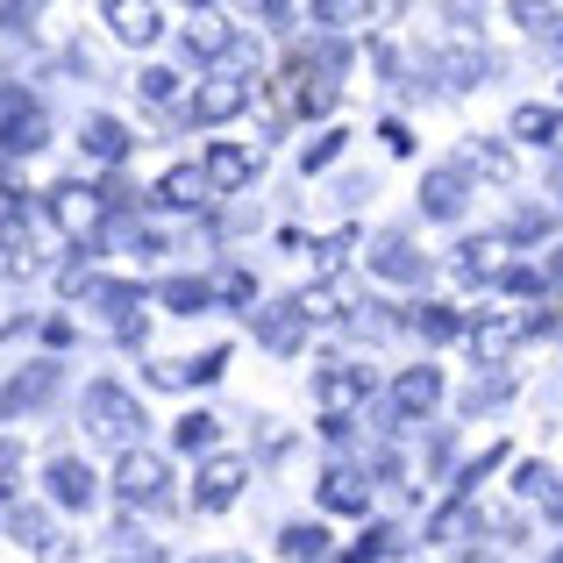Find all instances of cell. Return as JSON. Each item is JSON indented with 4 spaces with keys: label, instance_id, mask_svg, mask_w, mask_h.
I'll use <instances>...</instances> for the list:
<instances>
[{
    "label": "cell",
    "instance_id": "6da1fadb",
    "mask_svg": "<svg viewBox=\"0 0 563 563\" xmlns=\"http://www.w3.org/2000/svg\"><path fill=\"white\" fill-rule=\"evenodd\" d=\"M79 407H86V435H93V442H114L122 456H129V450H143V428H151V421H143V399L129 393V385L93 378Z\"/></svg>",
    "mask_w": 563,
    "mask_h": 563
},
{
    "label": "cell",
    "instance_id": "7a4b0ae2",
    "mask_svg": "<svg viewBox=\"0 0 563 563\" xmlns=\"http://www.w3.org/2000/svg\"><path fill=\"white\" fill-rule=\"evenodd\" d=\"M114 499H122V507H165L172 499V464L157 450H129L122 464H114Z\"/></svg>",
    "mask_w": 563,
    "mask_h": 563
},
{
    "label": "cell",
    "instance_id": "3957f363",
    "mask_svg": "<svg viewBox=\"0 0 563 563\" xmlns=\"http://www.w3.org/2000/svg\"><path fill=\"white\" fill-rule=\"evenodd\" d=\"M364 393H372V372H357V364H329V372L314 378V413H321V428H350V413L364 407Z\"/></svg>",
    "mask_w": 563,
    "mask_h": 563
},
{
    "label": "cell",
    "instance_id": "277c9868",
    "mask_svg": "<svg viewBox=\"0 0 563 563\" xmlns=\"http://www.w3.org/2000/svg\"><path fill=\"white\" fill-rule=\"evenodd\" d=\"M528 335H536V314H478L464 343H471V357H478L485 372H499V364H507Z\"/></svg>",
    "mask_w": 563,
    "mask_h": 563
},
{
    "label": "cell",
    "instance_id": "5b68a950",
    "mask_svg": "<svg viewBox=\"0 0 563 563\" xmlns=\"http://www.w3.org/2000/svg\"><path fill=\"white\" fill-rule=\"evenodd\" d=\"M179 51L200 57V65H229V57L243 51V36H235V22L221 8H192L186 29H179Z\"/></svg>",
    "mask_w": 563,
    "mask_h": 563
},
{
    "label": "cell",
    "instance_id": "8992f818",
    "mask_svg": "<svg viewBox=\"0 0 563 563\" xmlns=\"http://www.w3.org/2000/svg\"><path fill=\"white\" fill-rule=\"evenodd\" d=\"M250 485V456H229V450H214L200 471H192V507L200 514H221V507H235V493Z\"/></svg>",
    "mask_w": 563,
    "mask_h": 563
},
{
    "label": "cell",
    "instance_id": "52a82bcc",
    "mask_svg": "<svg viewBox=\"0 0 563 563\" xmlns=\"http://www.w3.org/2000/svg\"><path fill=\"white\" fill-rule=\"evenodd\" d=\"M51 221H57L65 235H79V243H93L100 221H108V200H100L93 186L71 179V186H57V192H51Z\"/></svg>",
    "mask_w": 563,
    "mask_h": 563
},
{
    "label": "cell",
    "instance_id": "ba28073f",
    "mask_svg": "<svg viewBox=\"0 0 563 563\" xmlns=\"http://www.w3.org/2000/svg\"><path fill=\"white\" fill-rule=\"evenodd\" d=\"M0 143H8V157L43 151V108H36V93L8 86V100H0Z\"/></svg>",
    "mask_w": 563,
    "mask_h": 563
},
{
    "label": "cell",
    "instance_id": "9c48e42d",
    "mask_svg": "<svg viewBox=\"0 0 563 563\" xmlns=\"http://www.w3.org/2000/svg\"><path fill=\"white\" fill-rule=\"evenodd\" d=\"M364 264H372L378 278H393V286H421L428 278V257L413 250V235H399V229H385L372 250H364Z\"/></svg>",
    "mask_w": 563,
    "mask_h": 563
},
{
    "label": "cell",
    "instance_id": "30bf717a",
    "mask_svg": "<svg viewBox=\"0 0 563 563\" xmlns=\"http://www.w3.org/2000/svg\"><path fill=\"white\" fill-rule=\"evenodd\" d=\"M250 93H257V86H250L243 71H214V79H207L200 93H192V122H200V129L229 122L235 108H250Z\"/></svg>",
    "mask_w": 563,
    "mask_h": 563
},
{
    "label": "cell",
    "instance_id": "8fae6325",
    "mask_svg": "<svg viewBox=\"0 0 563 563\" xmlns=\"http://www.w3.org/2000/svg\"><path fill=\"white\" fill-rule=\"evenodd\" d=\"M464 200H471V179H464L456 165L421 172V214H428V221H456V214H464Z\"/></svg>",
    "mask_w": 563,
    "mask_h": 563
},
{
    "label": "cell",
    "instance_id": "7c38bea8",
    "mask_svg": "<svg viewBox=\"0 0 563 563\" xmlns=\"http://www.w3.org/2000/svg\"><path fill=\"white\" fill-rule=\"evenodd\" d=\"M250 329H257V343L272 350V357H292V350L307 343V321H300V300H272V307H264L257 321H250Z\"/></svg>",
    "mask_w": 563,
    "mask_h": 563
},
{
    "label": "cell",
    "instance_id": "4fadbf2b",
    "mask_svg": "<svg viewBox=\"0 0 563 563\" xmlns=\"http://www.w3.org/2000/svg\"><path fill=\"white\" fill-rule=\"evenodd\" d=\"M456 172H464V179H485V186H514V151L507 143H493V136H471L464 151H456Z\"/></svg>",
    "mask_w": 563,
    "mask_h": 563
},
{
    "label": "cell",
    "instance_id": "5bb4252c",
    "mask_svg": "<svg viewBox=\"0 0 563 563\" xmlns=\"http://www.w3.org/2000/svg\"><path fill=\"white\" fill-rule=\"evenodd\" d=\"M435 407H442V372H435V364L399 372V385H393V413H399V421H421V413H435Z\"/></svg>",
    "mask_w": 563,
    "mask_h": 563
},
{
    "label": "cell",
    "instance_id": "9a60e30c",
    "mask_svg": "<svg viewBox=\"0 0 563 563\" xmlns=\"http://www.w3.org/2000/svg\"><path fill=\"white\" fill-rule=\"evenodd\" d=\"M43 485H51V499H57V507H71V514H86V507H93V493H100V485H93V471H86L79 456H51Z\"/></svg>",
    "mask_w": 563,
    "mask_h": 563
},
{
    "label": "cell",
    "instance_id": "2e32d148",
    "mask_svg": "<svg viewBox=\"0 0 563 563\" xmlns=\"http://www.w3.org/2000/svg\"><path fill=\"white\" fill-rule=\"evenodd\" d=\"M100 14H108V29H114L122 43H136V51H143V43H157V36H165V14H157L151 0H108Z\"/></svg>",
    "mask_w": 563,
    "mask_h": 563
},
{
    "label": "cell",
    "instance_id": "e0dca14e",
    "mask_svg": "<svg viewBox=\"0 0 563 563\" xmlns=\"http://www.w3.org/2000/svg\"><path fill=\"white\" fill-rule=\"evenodd\" d=\"M207 186L214 192H243L250 172H257V151H243V143H207Z\"/></svg>",
    "mask_w": 563,
    "mask_h": 563
},
{
    "label": "cell",
    "instance_id": "ac0fdd59",
    "mask_svg": "<svg viewBox=\"0 0 563 563\" xmlns=\"http://www.w3.org/2000/svg\"><path fill=\"white\" fill-rule=\"evenodd\" d=\"M499 250H507V235H471V243H456V278H464V286H493V278H507Z\"/></svg>",
    "mask_w": 563,
    "mask_h": 563
},
{
    "label": "cell",
    "instance_id": "d6986e66",
    "mask_svg": "<svg viewBox=\"0 0 563 563\" xmlns=\"http://www.w3.org/2000/svg\"><path fill=\"white\" fill-rule=\"evenodd\" d=\"M514 493H521L528 507L542 514V521H556V528H563V478H556L550 464H521V471H514Z\"/></svg>",
    "mask_w": 563,
    "mask_h": 563
},
{
    "label": "cell",
    "instance_id": "ffe728a7",
    "mask_svg": "<svg viewBox=\"0 0 563 563\" xmlns=\"http://www.w3.org/2000/svg\"><path fill=\"white\" fill-rule=\"evenodd\" d=\"M79 151L93 157V165H122L129 157V129L114 122V114H86L79 122Z\"/></svg>",
    "mask_w": 563,
    "mask_h": 563
},
{
    "label": "cell",
    "instance_id": "44dd1931",
    "mask_svg": "<svg viewBox=\"0 0 563 563\" xmlns=\"http://www.w3.org/2000/svg\"><path fill=\"white\" fill-rule=\"evenodd\" d=\"M207 192H214V186H207V172H192V165H172L165 179L151 186V200H157V207H179V214H186V207H200V200H207Z\"/></svg>",
    "mask_w": 563,
    "mask_h": 563
},
{
    "label": "cell",
    "instance_id": "7402d4cb",
    "mask_svg": "<svg viewBox=\"0 0 563 563\" xmlns=\"http://www.w3.org/2000/svg\"><path fill=\"white\" fill-rule=\"evenodd\" d=\"M321 507H329V514H364V507H372V485H364L357 471L335 464V471H321Z\"/></svg>",
    "mask_w": 563,
    "mask_h": 563
},
{
    "label": "cell",
    "instance_id": "603a6c76",
    "mask_svg": "<svg viewBox=\"0 0 563 563\" xmlns=\"http://www.w3.org/2000/svg\"><path fill=\"white\" fill-rule=\"evenodd\" d=\"M407 329L421 335V343H456V335H471L464 321H456V307H442V300H421V307H407Z\"/></svg>",
    "mask_w": 563,
    "mask_h": 563
},
{
    "label": "cell",
    "instance_id": "cb8c5ba5",
    "mask_svg": "<svg viewBox=\"0 0 563 563\" xmlns=\"http://www.w3.org/2000/svg\"><path fill=\"white\" fill-rule=\"evenodd\" d=\"M343 314H350V300H343L335 278H314V286L300 292V321H307V329H329V321H343Z\"/></svg>",
    "mask_w": 563,
    "mask_h": 563
},
{
    "label": "cell",
    "instance_id": "d4e9b609",
    "mask_svg": "<svg viewBox=\"0 0 563 563\" xmlns=\"http://www.w3.org/2000/svg\"><path fill=\"white\" fill-rule=\"evenodd\" d=\"M514 136L542 143V151H563V108H514Z\"/></svg>",
    "mask_w": 563,
    "mask_h": 563
},
{
    "label": "cell",
    "instance_id": "484cf974",
    "mask_svg": "<svg viewBox=\"0 0 563 563\" xmlns=\"http://www.w3.org/2000/svg\"><path fill=\"white\" fill-rule=\"evenodd\" d=\"M51 393H57V364H29V372L8 385V413H22V407H43Z\"/></svg>",
    "mask_w": 563,
    "mask_h": 563
},
{
    "label": "cell",
    "instance_id": "4316f807",
    "mask_svg": "<svg viewBox=\"0 0 563 563\" xmlns=\"http://www.w3.org/2000/svg\"><path fill=\"white\" fill-rule=\"evenodd\" d=\"M278 550H286L292 563H321V556H329V528H314V521H292L286 536H278Z\"/></svg>",
    "mask_w": 563,
    "mask_h": 563
},
{
    "label": "cell",
    "instance_id": "83f0119b",
    "mask_svg": "<svg viewBox=\"0 0 563 563\" xmlns=\"http://www.w3.org/2000/svg\"><path fill=\"white\" fill-rule=\"evenodd\" d=\"M8 536L22 542V550H51V521H43L36 507H8Z\"/></svg>",
    "mask_w": 563,
    "mask_h": 563
},
{
    "label": "cell",
    "instance_id": "f1b7e54d",
    "mask_svg": "<svg viewBox=\"0 0 563 563\" xmlns=\"http://www.w3.org/2000/svg\"><path fill=\"white\" fill-rule=\"evenodd\" d=\"M157 300L179 307V314H200V307L214 300V286H200V278H165V286H157Z\"/></svg>",
    "mask_w": 563,
    "mask_h": 563
},
{
    "label": "cell",
    "instance_id": "f546056e",
    "mask_svg": "<svg viewBox=\"0 0 563 563\" xmlns=\"http://www.w3.org/2000/svg\"><path fill=\"white\" fill-rule=\"evenodd\" d=\"M485 71H493L485 51H450V57H442V79H450V86H471V79H485Z\"/></svg>",
    "mask_w": 563,
    "mask_h": 563
},
{
    "label": "cell",
    "instance_id": "4dcf8cb0",
    "mask_svg": "<svg viewBox=\"0 0 563 563\" xmlns=\"http://www.w3.org/2000/svg\"><path fill=\"white\" fill-rule=\"evenodd\" d=\"M172 435H179V450H214V435H221V421L214 413H186L179 428H172Z\"/></svg>",
    "mask_w": 563,
    "mask_h": 563
},
{
    "label": "cell",
    "instance_id": "1f68e13d",
    "mask_svg": "<svg viewBox=\"0 0 563 563\" xmlns=\"http://www.w3.org/2000/svg\"><path fill=\"white\" fill-rule=\"evenodd\" d=\"M350 250H357V229H329V235L314 243V264H321V272H335V264H343Z\"/></svg>",
    "mask_w": 563,
    "mask_h": 563
},
{
    "label": "cell",
    "instance_id": "d6a6232c",
    "mask_svg": "<svg viewBox=\"0 0 563 563\" xmlns=\"http://www.w3.org/2000/svg\"><path fill=\"white\" fill-rule=\"evenodd\" d=\"M136 93L151 100V108H172V100H179V71H143Z\"/></svg>",
    "mask_w": 563,
    "mask_h": 563
},
{
    "label": "cell",
    "instance_id": "836d02e7",
    "mask_svg": "<svg viewBox=\"0 0 563 563\" xmlns=\"http://www.w3.org/2000/svg\"><path fill=\"white\" fill-rule=\"evenodd\" d=\"M550 229H556V214H550V207H521L507 235H521V243H542V235H550Z\"/></svg>",
    "mask_w": 563,
    "mask_h": 563
},
{
    "label": "cell",
    "instance_id": "e575fe53",
    "mask_svg": "<svg viewBox=\"0 0 563 563\" xmlns=\"http://www.w3.org/2000/svg\"><path fill=\"white\" fill-rule=\"evenodd\" d=\"M335 157H343V136L329 129V136H314V143L300 151V172H321V165H335Z\"/></svg>",
    "mask_w": 563,
    "mask_h": 563
},
{
    "label": "cell",
    "instance_id": "d590c367",
    "mask_svg": "<svg viewBox=\"0 0 563 563\" xmlns=\"http://www.w3.org/2000/svg\"><path fill=\"white\" fill-rule=\"evenodd\" d=\"M214 292H221L229 307H250V292H257V286H250V272H221V278H214Z\"/></svg>",
    "mask_w": 563,
    "mask_h": 563
},
{
    "label": "cell",
    "instance_id": "8d00e7d4",
    "mask_svg": "<svg viewBox=\"0 0 563 563\" xmlns=\"http://www.w3.org/2000/svg\"><path fill=\"white\" fill-rule=\"evenodd\" d=\"M507 292H542L550 286V272H528V264H507V278H499Z\"/></svg>",
    "mask_w": 563,
    "mask_h": 563
},
{
    "label": "cell",
    "instance_id": "74e56055",
    "mask_svg": "<svg viewBox=\"0 0 563 563\" xmlns=\"http://www.w3.org/2000/svg\"><path fill=\"white\" fill-rule=\"evenodd\" d=\"M221 364H229V350H207L200 364H186V385H214V378H221Z\"/></svg>",
    "mask_w": 563,
    "mask_h": 563
},
{
    "label": "cell",
    "instance_id": "f35d334b",
    "mask_svg": "<svg viewBox=\"0 0 563 563\" xmlns=\"http://www.w3.org/2000/svg\"><path fill=\"white\" fill-rule=\"evenodd\" d=\"M507 393H514L507 378H485V385H471V399H464V407H471V413H478V407H499Z\"/></svg>",
    "mask_w": 563,
    "mask_h": 563
},
{
    "label": "cell",
    "instance_id": "ab89813d",
    "mask_svg": "<svg viewBox=\"0 0 563 563\" xmlns=\"http://www.w3.org/2000/svg\"><path fill=\"white\" fill-rule=\"evenodd\" d=\"M550 286H563V250H556V257H550Z\"/></svg>",
    "mask_w": 563,
    "mask_h": 563
},
{
    "label": "cell",
    "instance_id": "60d3db41",
    "mask_svg": "<svg viewBox=\"0 0 563 563\" xmlns=\"http://www.w3.org/2000/svg\"><path fill=\"white\" fill-rule=\"evenodd\" d=\"M200 563H250V556H200Z\"/></svg>",
    "mask_w": 563,
    "mask_h": 563
},
{
    "label": "cell",
    "instance_id": "b9f144b4",
    "mask_svg": "<svg viewBox=\"0 0 563 563\" xmlns=\"http://www.w3.org/2000/svg\"><path fill=\"white\" fill-rule=\"evenodd\" d=\"M550 43H556V51H563V22H556V29H550Z\"/></svg>",
    "mask_w": 563,
    "mask_h": 563
},
{
    "label": "cell",
    "instance_id": "7bdbcfd3",
    "mask_svg": "<svg viewBox=\"0 0 563 563\" xmlns=\"http://www.w3.org/2000/svg\"><path fill=\"white\" fill-rule=\"evenodd\" d=\"M550 563H563V550H550Z\"/></svg>",
    "mask_w": 563,
    "mask_h": 563
}]
</instances>
